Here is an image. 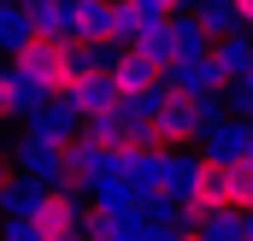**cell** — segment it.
I'll use <instances>...</instances> for the list:
<instances>
[{
  "label": "cell",
  "instance_id": "obj_1",
  "mask_svg": "<svg viewBox=\"0 0 253 241\" xmlns=\"http://www.w3.org/2000/svg\"><path fill=\"white\" fill-rule=\"evenodd\" d=\"M18 71L30 77V82H42V88H53V94H65L71 88V41H53V36H36L24 53H18Z\"/></svg>",
  "mask_w": 253,
  "mask_h": 241
},
{
  "label": "cell",
  "instance_id": "obj_2",
  "mask_svg": "<svg viewBox=\"0 0 253 241\" xmlns=\"http://www.w3.org/2000/svg\"><path fill=\"white\" fill-rule=\"evenodd\" d=\"M30 224H36L47 241H77L83 230H88V200H83L77 188H53V194H47V206H42Z\"/></svg>",
  "mask_w": 253,
  "mask_h": 241
},
{
  "label": "cell",
  "instance_id": "obj_3",
  "mask_svg": "<svg viewBox=\"0 0 253 241\" xmlns=\"http://www.w3.org/2000/svg\"><path fill=\"white\" fill-rule=\"evenodd\" d=\"M118 171V147H106V141H94V135H77L71 147H65V177L77 194H88L100 177H112Z\"/></svg>",
  "mask_w": 253,
  "mask_h": 241
},
{
  "label": "cell",
  "instance_id": "obj_4",
  "mask_svg": "<svg viewBox=\"0 0 253 241\" xmlns=\"http://www.w3.org/2000/svg\"><path fill=\"white\" fill-rule=\"evenodd\" d=\"M12 159H18V177H36V182H47V188H71V177H65V147H59V141H42V135L24 129V141L12 147Z\"/></svg>",
  "mask_w": 253,
  "mask_h": 241
},
{
  "label": "cell",
  "instance_id": "obj_5",
  "mask_svg": "<svg viewBox=\"0 0 253 241\" xmlns=\"http://www.w3.org/2000/svg\"><path fill=\"white\" fill-rule=\"evenodd\" d=\"M30 123V135H42V141H59V147H71V141H77V135H83V106H77V100H71V94H53V100H47V106H42V112H36V118H24Z\"/></svg>",
  "mask_w": 253,
  "mask_h": 241
},
{
  "label": "cell",
  "instance_id": "obj_6",
  "mask_svg": "<svg viewBox=\"0 0 253 241\" xmlns=\"http://www.w3.org/2000/svg\"><path fill=\"white\" fill-rule=\"evenodd\" d=\"M200 153L212 165H242V159H253V118H224L218 129H206L200 135Z\"/></svg>",
  "mask_w": 253,
  "mask_h": 241
},
{
  "label": "cell",
  "instance_id": "obj_7",
  "mask_svg": "<svg viewBox=\"0 0 253 241\" xmlns=\"http://www.w3.org/2000/svg\"><path fill=\"white\" fill-rule=\"evenodd\" d=\"M165 82H171V94H189V100L224 94V88H230V77H224L212 59H177V65H165Z\"/></svg>",
  "mask_w": 253,
  "mask_h": 241
},
{
  "label": "cell",
  "instance_id": "obj_8",
  "mask_svg": "<svg viewBox=\"0 0 253 241\" xmlns=\"http://www.w3.org/2000/svg\"><path fill=\"white\" fill-rule=\"evenodd\" d=\"M165 47H171V65L177 59H212V30L194 12H171L165 18Z\"/></svg>",
  "mask_w": 253,
  "mask_h": 241
},
{
  "label": "cell",
  "instance_id": "obj_9",
  "mask_svg": "<svg viewBox=\"0 0 253 241\" xmlns=\"http://www.w3.org/2000/svg\"><path fill=\"white\" fill-rule=\"evenodd\" d=\"M153 30H165V12L153 0H118V18H112V41L124 47H141Z\"/></svg>",
  "mask_w": 253,
  "mask_h": 241
},
{
  "label": "cell",
  "instance_id": "obj_10",
  "mask_svg": "<svg viewBox=\"0 0 253 241\" xmlns=\"http://www.w3.org/2000/svg\"><path fill=\"white\" fill-rule=\"evenodd\" d=\"M118 177L135 182L141 200L165 194V153H153V147H129V153H118Z\"/></svg>",
  "mask_w": 253,
  "mask_h": 241
},
{
  "label": "cell",
  "instance_id": "obj_11",
  "mask_svg": "<svg viewBox=\"0 0 253 241\" xmlns=\"http://www.w3.org/2000/svg\"><path fill=\"white\" fill-rule=\"evenodd\" d=\"M200 177H206V153H189V147H171L165 153V194L177 206L200 194Z\"/></svg>",
  "mask_w": 253,
  "mask_h": 241
},
{
  "label": "cell",
  "instance_id": "obj_12",
  "mask_svg": "<svg viewBox=\"0 0 253 241\" xmlns=\"http://www.w3.org/2000/svg\"><path fill=\"white\" fill-rule=\"evenodd\" d=\"M36 30L53 36V41H77V0H24Z\"/></svg>",
  "mask_w": 253,
  "mask_h": 241
},
{
  "label": "cell",
  "instance_id": "obj_13",
  "mask_svg": "<svg viewBox=\"0 0 253 241\" xmlns=\"http://www.w3.org/2000/svg\"><path fill=\"white\" fill-rule=\"evenodd\" d=\"M65 94H71V100L83 106V118H94V112H112V106L124 100V94H118V82H112L106 71H94V77H77V82H71Z\"/></svg>",
  "mask_w": 253,
  "mask_h": 241
},
{
  "label": "cell",
  "instance_id": "obj_14",
  "mask_svg": "<svg viewBox=\"0 0 253 241\" xmlns=\"http://www.w3.org/2000/svg\"><path fill=\"white\" fill-rule=\"evenodd\" d=\"M112 82H118V94H141V88L165 82V65H159V59H147L141 47H129L124 59H118V71H112Z\"/></svg>",
  "mask_w": 253,
  "mask_h": 241
},
{
  "label": "cell",
  "instance_id": "obj_15",
  "mask_svg": "<svg viewBox=\"0 0 253 241\" xmlns=\"http://www.w3.org/2000/svg\"><path fill=\"white\" fill-rule=\"evenodd\" d=\"M47 194H53L47 182H36V177H12L6 188H0V212H6V218H36V212L47 206Z\"/></svg>",
  "mask_w": 253,
  "mask_h": 241
},
{
  "label": "cell",
  "instance_id": "obj_16",
  "mask_svg": "<svg viewBox=\"0 0 253 241\" xmlns=\"http://www.w3.org/2000/svg\"><path fill=\"white\" fill-rule=\"evenodd\" d=\"M42 30H36V18H30V6H12V0H0V53H24L30 41H36Z\"/></svg>",
  "mask_w": 253,
  "mask_h": 241
},
{
  "label": "cell",
  "instance_id": "obj_17",
  "mask_svg": "<svg viewBox=\"0 0 253 241\" xmlns=\"http://www.w3.org/2000/svg\"><path fill=\"white\" fill-rule=\"evenodd\" d=\"M212 65L236 82V77H248L253 71V30H236V36H218L212 41Z\"/></svg>",
  "mask_w": 253,
  "mask_h": 241
},
{
  "label": "cell",
  "instance_id": "obj_18",
  "mask_svg": "<svg viewBox=\"0 0 253 241\" xmlns=\"http://www.w3.org/2000/svg\"><path fill=\"white\" fill-rule=\"evenodd\" d=\"M147 218L141 212H88V241H141Z\"/></svg>",
  "mask_w": 253,
  "mask_h": 241
},
{
  "label": "cell",
  "instance_id": "obj_19",
  "mask_svg": "<svg viewBox=\"0 0 253 241\" xmlns=\"http://www.w3.org/2000/svg\"><path fill=\"white\" fill-rule=\"evenodd\" d=\"M88 200H94V212H141V194H135V182L129 177H100L94 188H88Z\"/></svg>",
  "mask_w": 253,
  "mask_h": 241
},
{
  "label": "cell",
  "instance_id": "obj_20",
  "mask_svg": "<svg viewBox=\"0 0 253 241\" xmlns=\"http://www.w3.org/2000/svg\"><path fill=\"white\" fill-rule=\"evenodd\" d=\"M118 0H77V41H112Z\"/></svg>",
  "mask_w": 253,
  "mask_h": 241
},
{
  "label": "cell",
  "instance_id": "obj_21",
  "mask_svg": "<svg viewBox=\"0 0 253 241\" xmlns=\"http://www.w3.org/2000/svg\"><path fill=\"white\" fill-rule=\"evenodd\" d=\"M165 106H171V82H153V88H141V94H124V100H118V118H124V123H153Z\"/></svg>",
  "mask_w": 253,
  "mask_h": 241
},
{
  "label": "cell",
  "instance_id": "obj_22",
  "mask_svg": "<svg viewBox=\"0 0 253 241\" xmlns=\"http://www.w3.org/2000/svg\"><path fill=\"white\" fill-rule=\"evenodd\" d=\"M194 18L212 30V41H218V36H236V30H248L236 0H194Z\"/></svg>",
  "mask_w": 253,
  "mask_h": 241
},
{
  "label": "cell",
  "instance_id": "obj_23",
  "mask_svg": "<svg viewBox=\"0 0 253 241\" xmlns=\"http://www.w3.org/2000/svg\"><path fill=\"white\" fill-rule=\"evenodd\" d=\"M200 241H248V212H236V206H218V212L200 224Z\"/></svg>",
  "mask_w": 253,
  "mask_h": 241
},
{
  "label": "cell",
  "instance_id": "obj_24",
  "mask_svg": "<svg viewBox=\"0 0 253 241\" xmlns=\"http://www.w3.org/2000/svg\"><path fill=\"white\" fill-rule=\"evenodd\" d=\"M224 206L253 212V159H242V165H224Z\"/></svg>",
  "mask_w": 253,
  "mask_h": 241
},
{
  "label": "cell",
  "instance_id": "obj_25",
  "mask_svg": "<svg viewBox=\"0 0 253 241\" xmlns=\"http://www.w3.org/2000/svg\"><path fill=\"white\" fill-rule=\"evenodd\" d=\"M224 106H230V118H253V82L248 77H236V82L224 88Z\"/></svg>",
  "mask_w": 253,
  "mask_h": 241
},
{
  "label": "cell",
  "instance_id": "obj_26",
  "mask_svg": "<svg viewBox=\"0 0 253 241\" xmlns=\"http://www.w3.org/2000/svg\"><path fill=\"white\" fill-rule=\"evenodd\" d=\"M0 118H18V65H0Z\"/></svg>",
  "mask_w": 253,
  "mask_h": 241
},
{
  "label": "cell",
  "instance_id": "obj_27",
  "mask_svg": "<svg viewBox=\"0 0 253 241\" xmlns=\"http://www.w3.org/2000/svg\"><path fill=\"white\" fill-rule=\"evenodd\" d=\"M0 241H47L30 218H6V230H0Z\"/></svg>",
  "mask_w": 253,
  "mask_h": 241
},
{
  "label": "cell",
  "instance_id": "obj_28",
  "mask_svg": "<svg viewBox=\"0 0 253 241\" xmlns=\"http://www.w3.org/2000/svg\"><path fill=\"white\" fill-rule=\"evenodd\" d=\"M141 241H183V230H177V224H147Z\"/></svg>",
  "mask_w": 253,
  "mask_h": 241
},
{
  "label": "cell",
  "instance_id": "obj_29",
  "mask_svg": "<svg viewBox=\"0 0 253 241\" xmlns=\"http://www.w3.org/2000/svg\"><path fill=\"white\" fill-rule=\"evenodd\" d=\"M18 177V159H12V153H6V147H0V188H6V182Z\"/></svg>",
  "mask_w": 253,
  "mask_h": 241
},
{
  "label": "cell",
  "instance_id": "obj_30",
  "mask_svg": "<svg viewBox=\"0 0 253 241\" xmlns=\"http://www.w3.org/2000/svg\"><path fill=\"white\" fill-rule=\"evenodd\" d=\"M153 6H159L165 18H171V12H194V0H153Z\"/></svg>",
  "mask_w": 253,
  "mask_h": 241
},
{
  "label": "cell",
  "instance_id": "obj_31",
  "mask_svg": "<svg viewBox=\"0 0 253 241\" xmlns=\"http://www.w3.org/2000/svg\"><path fill=\"white\" fill-rule=\"evenodd\" d=\"M236 6H242V24L253 30V0H236Z\"/></svg>",
  "mask_w": 253,
  "mask_h": 241
},
{
  "label": "cell",
  "instance_id": "obj_32",
  "mask_svg": "<svg viewBox=\"0 0 253 241\" xmlns=\"http://www.w3.org/2000/svg\"><path fill=\"white\" fill-rule=\"evenodd\" d=\"M248 241H253V212H248Z\"/></svg>",
  "mask_w": 253,
  "mask_h": 241
},
{
  "label": "cell",
  "instance_id": "obj_33",
  "mask_svg": "<svg viewBox=\"0 0 253 241\" xmlns=\"http://www.w3.org/2000/svg\"><path fill=\"white\" fill-rule=\"evenodd\" d=\"M0 230H6V212H0Z\"/></svg>",
  "mask_w": 253,
  "mask_h": 241
},
{
  "label": "cell",
  "instance_id": "obj_34",
  "mask_svg": "<svg viewBox=\"0 0 253 241\" xmlns=\"http://www.w3.org/2000/svg\"><path fill=\"white\" fill-rule=\"evenodd\" d=\"M183 241H200V236H183Z\"/></svg>",
  "mask_w": 253,
  "mask_h": 241
},
{
  "label": "cell",
  "instance_id": "obj_35",
  "mask_svg": "<svg viewBox=\"0 0 253 241\" xmlns=\"http://www.w3.org/2000/svg\"><path fill=\"white\" fill-rule=\"evenodd\" d=\"M12 6H24V0H12Z\"/></svg>",
  "mask_w": 253,
  "mask_h": 241
}]
</instances>
